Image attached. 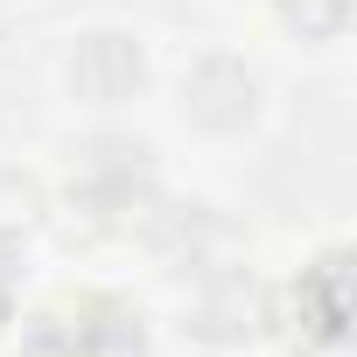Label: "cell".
Masks as SVG:
<instances>
[{
  "instance_id": "cell-1",
  "label": "cell",
  "mask_w": 357,
  "mask_h": 357,
  "mask_svg": "<svg viewBox=\"0 0 357 357\" xmlns=\"http://www.w3.org/2000/svg\"><path fill=\"white\" fill-rule=\"evenodd\" d=\"M70 84L98 105H119V98L140 91V50L126 36H84L77 56H70Z\"/></svg>"
},
{
  "instance_id": "cell-2",
  "label": "cell",
  "mask_w": 357,
  "mask_h": 357,
  "mask_svg": "<svg viewBox=\"0 0 357 357\" xmlns=\"http://www.w3.org/2000/svg\"><path fill=\"white\" fill-rule=\"evenodd\" d=\"M190 112H197V119H211V126H238V119L252 112V77H245L238 63L211 56V63L190 77Z\"/></svg>"
}]
</instances>
